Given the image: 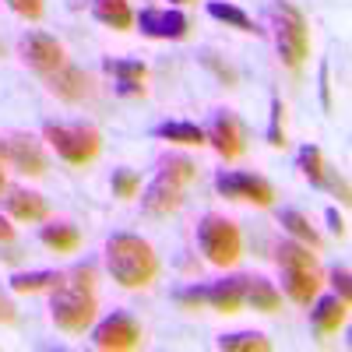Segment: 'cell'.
<instances>
[{
    "label": "cell",
    "mask_w": 352,
    "mask_h": 352,
    "mask_svg": "<svg viewBox=\"0 0 352 352\" xmlns=\"http://www.w3.org/2000/svg\"><path fill=\"white\" fill-rule=\"evenodd\" d=\"M194 176H197V166L190 159H166L162 173L155 176L148 194H144V212L155 215V219L173 215L184 204V187L194 180Z\"/></svg>",
    "instance_id": "3"
},
{
    "label": "cell",
    "mask_w": 352,
    "mask_h": 352,
    "mask_svg": "<svg viewBox=\"0 0 352 352\" xmlns=\"http://www.w3.org/2000/svg\"><path fill=\"white\" fill-rule=\"evenodd\" d=\"M345 314H349V303L342 296H328L320 300L317 310H314V331L324 338V335H335L342 324H345Z\"/></svg>",
    "instance_id": "18"
},
{
    "label": "cell",
    "mask_w": 352,
    "mask_h": 352,
    "mask_svg": "<svg viewBox=\"0 0 352 352\" xmlns=\"http://www.w3.org/2000/svg\"><path fill=\"white\" fill-rule=\"evenodd\" d=\"M102 67L120 78V92L124 96H144V78H148V67H144L141 60H102Z\"/></svg>",
    "instance_id": "16"
},
{
    "label": "cell",
    "mask_w": 352,
    "mask_h": 352,
    "mask_svg": "<svg viewBox=\"0 0 352 352\" xmlns=\"http://www.w3.org/2000/svg\"><path fill=\"white\" fill-rule=\"evenodd\" d=\"M14 240V226H8V219L0 215V243H11Z\"/></svg>",
    "instance_id": "35"
},
{
    "label": "cell",
    "mask_w": 352,
    "mask_h": 352,
    "mask_svg": "<svg viewBox=\"0 0 352 352\" xmlns=\"http://www.w3.org/2000/svg\"><path fill=\"white\" fill-rule=\"evenodd\" d=\"M39 240H43L50 250H56V254H74V250L81 247V232H78L74 226H46V229L39 232Z\"/></svg>",
    "instance_id": "22"
},
{
    "label": "cell",
    "mask_w": 352,
    "mask_h": 352,
    "mask_svg": "<svg viewBox=\"0 0 352 352\" xmlns=\"http://www.w3.org/2000/svg\"><path fill=\"white\" fill-rule=\"evenodd\" d=\"M328 222H331V229L338 232V236H345V222H342V215L335 208H328Z\"/></svg>",
    "instance_id": "36"
},
{
    "label": "cell",
    "mask_w": 352,
    "mask_h": 352,
    "mask_svg": "<svg viewBox=\"0 0 352 352\" xmlns=\"http://www.w3.org/2000/svg\"><path fill=\"white\" fill-rule=\"evenodd\" d=\"M106 268L113 282H120L124 289H144L159 275V257L134 232H116L106 243Z\"/></svg>",
    "instance_id": "2"
},
{
    "label": "cell",
    "mask_w": 352,
    "mask_h": 352,
    "mask_svg": "<svg viewBox=\"0 0 352 352\" xmlns=\"http://www.w3.org/2000/svg\"><path fill=\"white\" fill-rule=\"evenodd\" d=\"M11 11L25 14V18H39L43 14V0H8Z\"/></svg>",
    "instance_id": "32"
},
{
    "label": "cell",
    "mask_w": 352,
    "mask_h": 352,
    "mask_svg": "<svg viewBox=\"0 0 352 352\" xmlns=\"http://www.w3.org/2000/svg\"><path fill=\"white\" fill-rule=\"evenodd\" d=\"M243 289H247V278H226L215 285H204V303L219 314H236L243 307Z\"/></svg>",
    "instance_id": "15"
},
{
    "label": "cell",
    "mask_w": 352,
    "mask_h": 352,
    "mask_svg": "<svg viewBox=\"0 0 352 352\" xmlns=\"http://www.w3.org/2000/svg\"><path fill=\"white\" fill-rule=\"evenodd\" d=\"M320 99H324V106H331V96H328V67H320Z\"/></svg>",
    "instance_id": "37"
},
{
    "label": "cell",
    "mask_w": 352,
    "mask_h": 352,
    "mask_svg": "<svg viewBox=\"0 0 352 352\" xmlns=\"http://www.w3.org/2000/svg\"><path fill=\"white\" fill-rule=\"evenodd\" d=\"M296 162H300L303 176H307V180H310L314 187H328V190H335V194H338V201H349V184L342 180V176L328 173V166H324V155H320V148H317V144H303Z\"/></svg>",
    "instance_id": "11"
},
{
    "label": "cell",
    "mask_w": 352,
    "mask_h": 352,
    "mask_svg": "<svg viewBox=\"0 0 352 352\" xmlns=\"http://www.w3.org/2000/svg\"><path fill=\"white\" fill-rule=\"evenodd\" d=\"M138 187H141V176H138L134 169H116V173H113V194L120 197V201L134 197Z\"/></svg>",
    "instance_id": "29"
},
{
    "label": "cell",
    "mask_w": 352,
    "mask_h": 352,
    "mask_svg": "<svg viewBox=\"0 0 352 352\" xmlns=\"http://www.w3.org/2000/svg\"><path fill=\"white\" fill-rule=\"evenodd\" d=\"M8 212L18 219V222H43L46 219V201L32 190H8Z\"/></svg>",
    "instance_id": "17"
},
{
    "label": "cell",
    "mask_w": 352,
    "mask_h": 352,
    "mask_svg": "<svg viewBox=\"0 0 352 352\" xmlns=\"http://www.w3.org/2000/svg\"><path fill=\"white\" fill-rule=\"evenodd\" d=\"M204 141H212L222 159H240L243 155V127L229 109H219L212 116V124L204 127Z\"/></svg>",
    "instance_id": "9"
},
{
    "label": "cell",
    "mask_w": 352,
    "mask_h": 352,
    "mask_svg": "<svg viewBox=\"0 0 352 352\" xmlns=\"http://www.w3.org/2000/svg\"><path fill=\"white\" fill-rule=\"evenodd\" d=\"M14 317H18L14 314V303L4 296V292H0V324H14Z\"/></svg>",
    "instance_id": "33"
},
{
    "label": "cell",
    "mask_w": 352,
    "mask_h": 352,
    "mask_svg": "<svg viewBox=\"0 0 352 352\" xmlns=\"http://www.w3.org/2000/svg\"><path fill=\"white\" fill-rule=\"evenodd\" d=\"M176 303H180V307H187V310H197V307H204V285L180 289V292H176Z\"/></svg>",
    "instance_id": "31"
},
{
    "label": "cell",
    "mask_w": 352,
    "mask_h": 352,
    "mask_svg": "<svg viewBox=\"0 0 352 352\" xmlns=\"http://www.w3.org/2000/svg\"><path fill=\"white\" fill-rule=\"evenodd\" d=\"M96 272L88 264H78L74 272L60 275L53 285V320L60 331L81 335L96 317Z\"/></svg>",
    "instance_id": "1"
},
{
    "label": "cell",
    "mask_w": 352,
    "mask_h": 352,
    "mask_svg": "<svg viewBox=\"0 0 352 352\" xmlns=\"http://www.w3.org/2000/svg\"><path fill=\"white\" fill-rule=\"evenodd\" d=\"M96 18L116 32H127L134 25V14H131V4L127 0H96Z\"/></svg>",
    "instance_id": "21"
},
{
    "label": "cell",
    "mask_w": 352,
    "mask_h": 352,
    "mask_svg": "<svg viewBox=\"0 0 352 352\" xmlns=\"http://www.w3.org/2000/svg\"><path fill=\"white\" fill-rule=\"evenodd\" d=\"M243 303L261 310V314H275L282 307V296H278V289L272 282H264V278H247V289H243Z\"/></svg>",
    "instance_id": "20"
},
{
    "label": "cell",
    "mask_w": 352,
    "mask_h": 352,
    "mask_svg": "<svg viewBox=\"0 0 352 352\" xmlns=\"http://www.w3.org/2000/svg\"><path fill=\"white\" fill-rule=\"evenodd\" d=\"M50 88H53V96H60L64 102H78L85 99L88 92H92V81H88V74L81 67H56L53 74H46Z\"/></svg>",
    "instance_id": "14"
},
{
    "label": "cell",
    "mask_w": 352,
    "mask_h": 352,
    "mask_svg": "<svg viewBox=\"0 0 352 352\" xmlns=\"http://www.w3.org/2000/svg\"><path fill=\"white\" fill-rule=\"evenodd\" d=\"M4 155H8V162L18 169V173H25V176H43L46 173V155H43V148L28 138V134H11L8 141H4Z\"/></svg>",
    "instance_id": "12"
},
{
    "label": "cell",
    "mask_w": 352,
    "mask_h": 352,
    "mask_svg": "<svg viewBox=\"0 0 352 352\" xmlns=\"http://www.w3.org/2000/svg\"><path fill=\"white\" fill-rule=\"evenodd\" d=\"M282 226L292 232V236H296L300 243H307V247H314V250H320V247H324V240H320V232L310 226V219L307 215H300V212H282Z\"/></svg>",
    "instance_id": "24"
},
{
    "label": "cell",
    "mask_w": 352,
    "mask_h": 352,
    "mask_svg": "<svg viewBox=\"0 0 352 352\" xmlns=\"http://www.w3.org/2000/svg\"><path fill=\"white\" fill-rule=\"evenodd\" d=\"M21 56H25V60L32 64L43 78L53 74L56 67H64V46L56 43L53 36H46V32L25 36V39H21Z\"/></svg>",
    "instance_id": "10"
},
{
    "label": "cell",
    "mask_w": 352,
    "mask_h": 352,
    "mask_svg": "<svg viewBox=\"0 0 352 352\" xmlns=\"http://www.w3.org/2000/svg\"><path fill=\"white\" fill-rule=\"evenodd\" d=\"M208 14L215 18V21H226V25H232V28H240V32H257L254 28V21H250V14L247 11H240V8H232V4H208Z\"/></svg>",
    "instance_id": "27"
},
{
    "label": "cell",
    "mask_w": 352,
    "mask_h": 352,
    "mask_svg": "<svg viewBox=\"0 0 352 352\" xmlns=\"http://www.w3.org/2000/svg\"><path fill=\"white\" fill-rule=\"evenodd\" d=\"M282 272H285V292L296 303H310L317 296V285H320L317 268H282Z\"/></svg>",
    "instance_id": "19"
},
{
    "label": "cell",
    "mask_w": 352,
    "mask_h": 352,
    "mask_svg": "<svg viewBox=\"0 0 352 352\" xmlns=\"http://www.w3.org/2000/svg\"><path fill=\"white\" fill-rule=\"evenodd\" d=\"M0 190H4V169H0Z\"/></svg>",
    "instance_id": "38"
},
{
    "label": "cell",
    "mask_w": 352,
    "mask_h": 352,
    "mask_svg": "<svg viewBox=\"0 0 352 352\" xmlns=\"http://www.w3.org/2000/svg\"><path fill=\"white\" fill-rule=\"evenodd\" d=\"M282 120H285V106L275 99V102H272V127H268V144H275V148H282V144H285V127H282Z\"/></svg>",
    "instance_id": "30"
},
{
    "label": "cell",
    "mask_w": 352,
    "mask_h": 352,
    "mask_svg": "<svg viewBox=\"0 0 352 352\" xmlns=\"http://www.w3.org/2000/svg\"><path fill=\"white\" fill-rule=\"evenodd\" d=\"M278 264L282 268H317V257L310 254L307 243H282L278 247Z\"/></svg>",
    "instance_id": "26"
},
{
    "label": "cell",
    "mask_w": 352,
    "mask_h": 352,
    "mask_svg": "<svg viewBox=\"0 0 352 352\" xmlns=\"http://www.w3.org/2000/svg\"><path fill=\"white\" fill-rule=\"evenodd\" d=\"M138 25H141V32L152 36V39H184L187 28H190L187 14H180V11H159V8L141 11Z\"/></svg>",
    "instance_id": "13"
},
{
    "label": "cell",
    "mask_w": 352,
    "mask_h": 352,
    "mask_svg": "<svg viewBox=\"0 0 352 352\" xmlns=\"http://www.w3.org/2000/svg\"><path fill=\"white\" fill-rule=\"evenodd\" d=\"M219 349H226V352H268L272 342L257 331H240V335H222Z\"/></svg>",
    "instance_id": "25"
},
{
    "label": "cell",
    "mask_w": 352,
    "mask_h": 352,
    "mask_svg": "<svg viewBox=\"0 0 352 352\" xmlns=\"http://www.w3.org/2000/svg\"><path fill=\"white\" fill-rule=\"evenodd\" d=\"M197 243H201V254L208 257L212 264H219V268L236 264L240 254H243L240 229L232 226L229 219H219V215L201 219V226H197Z\"/></svg>",
    "instance_id": "6"
},
{
    "label": "cell",
    "mask_w": 352,
    "mask_h": 352,
    "mask_svg": "<svg viewBox=\"0 0 352 352\" xmlns=\"http://www.w3.org/2000/svg\"><path fill=\"white\" fill-rule=\"evenodd\" d=\"M272 21H275V39H278L282 64L289 71H300L303 60L310 56V28H307L303 11L285 4V0H275L272 4Z\"/></svg>",
    "instance_id": "4"
},
{
    "label": "cell",
    "mask_w": 352,
    "mask_h": 352,
    "mask_svg": "<svg viewBox=\"0 0 352 352\" xmlns=\"http://www.w3.org/2000/svg\"><path fill=\"white\" fill-rule=\"evenodd\" d=\"M173 4H190V0H173Z\"/></svg>",
    "instance_id": "39"
},
{
    "label": "cell",
    "mask_w": 352,
    "mask_h": 352,
    "mask_svg": "<svg viewBox=\"0 0 352 352\" xmlns=\"http://www.w3.org/2000/svg\"><path fill=\"white\" fill-rule=\"evenodd\" d=\"M155 138H166L173 144H204V127L187 124V120H169L155 127Z\"/></svg>",
    "instance_id": "23"
},
{
    "label": "cell",
    "mask_w": 352,
    "mask_h": 352,
    "mask_svg": "<svg viewBox=\"0 0 352 352\" xmlns=\"http://www.w3.org/2000/svg\"><path fill=\"white\" fill-rule=\"evenodd\" d=\"M92 342L99 349H113V352H127V349H138L141 345V328L131 314H113L106 317L102 324L96 328Z\"/></svg>",
    "instance_id": "8"
},
{
    "label": "cell",
    "mask_w": 352,
    "mask_h": 352,
    "mask_svg": "<svg viewBox=\"0 0 352 352\" xmlns=\"http://www.w3.org/2000/svg\"><path fill=\"white\" fill-rule=\"evenodd\" d=\"M335 289H338V296L349 303V272L345 268H335Z\"/></svg>",
    "instance_id": "34"
},
{
    "label": "cell",
    "mask_w": 352,
    "mask_h": 352,
    "mask_svg": "<svg viewBox=\"0 0 352 352\" xmlns=\"http://www.w3.org/2000/svg\"><path fill=\"white\" fill-rule=\"evenodd\" d=\"M60 282V275L56 272H32V275H14L11 278V289L14 292H39V289H50Z\"/></svg>",
    "instance_id": "28"
},
{
    "label": "cell",
    "mask_w": 352,
    "mask_h": 352,
    "mask_svg": "<svg viewBox=\"0 0 352 352\" xmlns=\"http://www.w3.org/2000/svg\"><path fill=\"white\" fill-rule=\"evenodd\" d=\"M43 134L53 144V152L60 155L64 162H71V166H88L102 148L99 131L85 127V124H46Z\"/></svg>",
    "instance_id": "5"
},
{
    "label": "cell",
    "mask_w": 352,
    "mask_h": 352,
    "mask_svg": "<svg viewBox=\"0 0 352 352\" xmlns=\"http://www.w3.org/2000/svg\"><path fill=\"white\" fill-rule=\"evenodd\" d=\"M215 190L222 197H232V201H254L261 208H268L275 201V187L264 176H254V173H219Z\"/></svg>",
    "instance_id": "7"
}]
</instances>
